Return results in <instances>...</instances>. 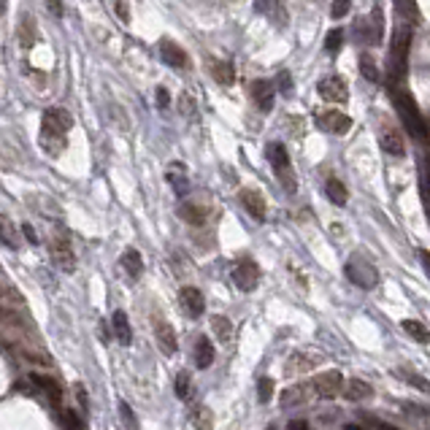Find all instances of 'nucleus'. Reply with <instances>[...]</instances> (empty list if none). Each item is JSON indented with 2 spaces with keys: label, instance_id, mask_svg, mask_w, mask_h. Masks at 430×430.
Here are the masks:
<instances>
[{
  "label": "nucleus",
  "instance_id": "1",
  "mask_svg": "<svg viewBox=\"0 0 430 430\" xmlns=\"http://www.w3.org/2000/svg\"><path fill=\"white\" fill-rule=\"evenodd\" d=\"M74 119L65 108H49L41 119V147L51 154H60L65 149V133L71 130Z\"/></svg>",
  "mask_w": 430,
  "mask_h": 430
},
{
  "label": "nucleus",
  "instance_id": "2",
  "mask_svg": "<svg viewBox=\"0 0 430 430\" xmlns=\"http://www.w3.org/2000/svg\"><path fill=\"white\" fill-rule=\"evenodd\" d=\"M395 106H398V114L404 117L406 127H408V130H411L417 138H428V125H425V119H422V114H420L417 103L411 101L408 95L395 92Z\"/></svg>",
  "mask_w": 430,
  "mask_h": 430
},
{
  "label": "nucleus",
  "instance_id": "3",
  "mask_svg": "<svg viewBox=\"0 0 430 430\" xmlns=\"http://www.w3.org/2000/svg\"><path fill=\"white\" fill-rule=\"evenodd\" d=\"M268 160H271V165L276 171L279 181L292 192L295 190V181H292V165H290V154L284 149V144H271L268 147Z\"/></svg>",
  "mask_w": 430,
  "mask_h": 430
},
{
  "label": "nucleus",
  "instance_id": "4",
  "mask_svg": "<svg viewBox=\"0 0 430 430\" xmlns=\"http://www.w3.org/2000/svg\"><path fill=\"white\" fill-rule=\"evenodd\" d=\"M408 41H411V33H408V30H398V33H395V44H392V54H390V78H392V81H398L401 74L406 71Z\"/></svg>",
  "mask_w": 430,
  "mask_h": 430
},
{
  "label": "nucleus",
  "instance_id": "5",
  "mask_svg": "<svg viewBox=\"0 0 430 430\" xmlns=\"http://www.w3.org/2000/svg\"><path fill=\"white\" fill-rule=\"evenodd\" d=\"M233 281L238 284V290H244V292H249L257 287V281H260V265L254 263L252 257H244V260H238L235 263V268H233Z\"/></svg>",
  "mask_w": 430,
  "mask_h": 430
},
{
  "label": "nucleus",
  "instance_id": "6",
  "mask_svg": "<svg viewBox=\"0 0 430 430\" xmlns=\"http://www.w3.org/2000/svg\"><path fill=\"white\" fill-rule=\"evenodd\" d=\"M317 125L322 127L325 133L344 135V133H349L352 119H349L344 111H338V108H328V111H320V114H317Z\"/></svg>",
  "mask_w": 430,
  "mask_h": 430
},
{
  "label": "nucleus",
  "instance_id": "7",
  "mask_svg": "<svg viewBox=\"0 0 430 430\" xmlns=\"http://www.w3.org/2000/svg\"><path fill=\"white\" fill-rule=\"evenodd\" d=\"M317 90H320V95H322L328 103H347L349 101V87H347V81H344L341 76L322 78V81L317 84Z\"/></svg>",
  "mask_w": 430,
  "mask_h": 430
},
{
  "label": "nucleus",
  "instance_id": "8",
  "mask_svg": "<svg viewBox=\"0 0 430 430\" xmlns=\"http://www.w3.org/2000/svg\"><path fill=\"white\" fill-rule=\"evenodd\" d=\"M311 387L322 398H336L341 392V387H344V374L341 371H325V374H320L317 379L311 381Z\"/></svg>",
  "mask_w": 430,
  "mask_h": 430
},
{
  "label": "nucleus",
  "instance_id": "9",
  "mask_svg": "<svg viewBox=\"0 0 430 430\" xmlns=\"http://www.w3.org/2000/svg\"><path fill=\"white\" fill-rule=\"evenodd\" d=\"M274 98H276V87H274V81H265V78L252 81V101L257 103L260 111L268 114V111L274 108Z\"/></svg>",
  "mask_w": 430,
  "mask_h": 430
},
{
  "label": "nucleus",
  "instance_id": "10",
  "mask_svg": "<svg viewBox=\"0 0 430 430\" xmlns=\"http://www.w3.org/2000/svg\"><path fill=\"white\" fill-rule=\"evenodd\" d=\"M154 338H157V347L163 349V354H171L176 352L179 341H176V330L171 328V322H165V320H160V322H154Z\"/></svg>",
  "mask_w": 430,
  "mask_h": 430
},
{
  "label": "nucleus",
  "instance_id": "11",
  "mask_svg": "<svg viewBox=\"0 0 430 430\" xmlns=\"http://www.w3.org/2000/svg\"><path fill=\"white\" fill-rule=\"evenodd\" d=\"M160 54H163V60H165L171 68H190L187 51L181 49L179 44H174V41H168V38L160 41Z\"/></svg>",
  "mask_w": 430,
  "mask_h": 430
},
{
  "label": "nucleus",
  "instance_id": "12",
  "mask_svg": "<svg viewBox=\"0 0 430 430\" xmlns=\"http://www.w3.org/2000/svg\"><path fill=\"white\" fill-rule=\"evenodd\" d=\"M30 381L38 387V392H44L54 406L63 404V387L57 384V379H51L47 374H30Z\"/></svg>",
  "mask_w": 430,
  "mask_h": 430
},
{
  "label": "nucleus",
  "instance_id": "13",
  "mask_svg": "<svg viewBox=\"0 0 430 430\" xmlns=\"http://www.w3.org/2000/svg\"><path fill=\"white\" fill-rule=\"evenodd\" d=\"M241 203H244V208L252 214V220H257V222L265 220L268 206H265V198H263L257 190H241Z\"/></svg>",
  "mask_w": 430,
  "mask_h": 430
},
{
  "label": "nucleus",
  "instance_id": "14",
  "mask_svg": "<svg viewBox=\"0 0 430 430\" xmlns=\"http://www.w3.org/2000/svg\"><path fill=\"white\" fill-rule=\"evenodd\" d=\"M51 254H54V260L63 271H74V249H71V241L65 235H57L51 241Z\"/></svg>",
  "mask_w": 430,
  "mask_h": 430
},
{
  "label": "nucleus",
  "instance_id": "15",
  "mask_svg": "<svg viewBox=\"0 0 430 430\" xmlns=\"http://www.w3.org/2000/svg\"><path fill=\"white\" fill-rule=\"evenodd\" d=\"M179 298H181V306H184V311H187L190 317H201L203 314L206 301H203V292L198 287H181Z\"/></svg>",
  "mask_w": 430,
  "mask_h": 430
},
{
  "label": "nucleus",
  "instance_id": "16",
  "mask_svg": "<svg viewBox=\"0 0 430 430\" xmlns=\"http://www.w3.org/2000/svg\"><path fill=\"white\" fill-rule=\"evenodd\" d=\"M379 144H381V149H384L387 154H392V157H404V154H406L404 133H398L395 127H387V130L381 133Z\"/></svg>",
  "mask_w": 430,
  "mask_h": 430
},
{
  "label": "nucleus",
  "instance_id": "17",
  "mask_svg": "<svg viewBox=\"0 0 430 430\" xmlns=\"http://www.w3.org/2000/svg\"><path fill=\"white\" fill-rule=\"evenodd\" d=\"M257 11L260 14H265L271 22H276L279 27L287 25V11H284V6L279 3V0H257Z\"/></svg>",
  "mask_w": 430,
  "mask_h": 430
},
{
  "label": "nucleus",
  "instance_id": "18",
  "mask_svg": "<svg viewBox=\"0 0 430 430\" xmlns=\"http://www.w3.org/2000/svg\"><path fill=\"white\" fill-rule=\"evenodd\" d=\"M111 325H114V336L122 347H130L133 344V330H130V320H127L125 311H114L111 317Z\"/></svg>",
  "mask_w": 430,
  "mask_h": 430
},
{
  "label": "nucleus",
  "instance_id": "19",
  "mask_svg": "<svg viewBox=\"0 0 430 430\" xmlns=\"http://www.w3.org/2000/svg\"><path fill=\"white\" fill-rule=\"evenodd\" d=\"M325 195H328V201L336 203V206H347V201H349V192H347L344 181H338L336 176H330L328 181H325Z\"/></svg>",
  "mask_w": 430,
  "mask_h": 430
},
{
  "label": "nucleus",
  "instance_id": "20",
  "mask_svg": "<svg viewBox=\"0 0 430 430\" xmlns=\"http://www.w3.org/2000/svg\"><path fill=\"white\" fill-rule=\"evenodd\" d=\"M211 76L217 84H222V87H230L233 81H235V71H233V63H225V60H217V63H211Z\"/></svg>",
  "mask_w": 430,
  "mask_h": 430
},
{
  "label": "nucleus",
  "instance_id": "21",
  "mask_svg": "<svg viewBox=\"0 0 430 430\" xmlns=\"http://www.w3.org/2000/svg\"><path fill=\"white\" fill-rule=\"evenodd\" d=\"M122 268H125L130 276H141L144 274V257H141V252L138 249H125V254H122Z\"/></svg>",
  "mask_w": 430,
  "mask_h": 430
},
{
  "label": "nucleus",
  "instance_id": "22",
  "mask_svg": "<svg viewBox=\"0 0 430 430\" xmlns=\"http://www.w3.org/2000/svg\"><path fill=\"white\" fill-rule=\"evenodd\" d=\"M195 363H198V368H208L214 363V344L206 336H201L195 344Z\"/></svg>",
  "mask_w": 430,
  "mask_h": 430
},
{
  "label": "nucleus",
  "instance_id": "23",
  "mask_svg": "<svg viewBox=\"0 0 430 430\" xmlns=\"http://www.w3.org/2000/svg\"><path fill=\"white\" fill-rule=\"evenodd\" d=\"M317 360H320V357H311V354L298 352L287 360V371H290V374H306V371H311V368L317 365Z\"/></svg>",
  "mask_w": 430,
  "mask_h": 430
},
{
  "label": "nucleus",
  "instance_id": "24",
  "mask_svg": "<svg viewBox=\"0 0 430 430\" xmlns=\"http://www.w3.org/2000/svg\"><path fill=\"white\" fill-rule=\"evenodd\" d=\"M349 401H368L371 395H374V387L368 384V381H360V379H352L347 384V392H344Z\"/></svg>",
  "mask_w": 430,
  "mask_h": 430
},
{
  "label": "nucleus",
  "instance_id": "25",
  "mask_svg": "<svg viewBox=\"0 0 430 430\" xmlns=\"http://www.w3.org/2000/svg\"><path fill=\"white\" fill-rule=\"evenodd\" d=\"M181 217L190 222V225H203L206 222V208L198 206V203H181Z\"/></svg>",
  "mask_w": 430,
  "mask_h": 430
},
{
  "label": "nucleus",
  "instance_id": "26",
  "mask_svg": "<svg viewBox=\"0 0 430 430\" xmlns=\"http://www.w3.org/2000/svg\"><path fill=\"white\" fill-rule=\"evenodd\" d=\"M401 328L414 338V341H420V344H428L430 341V333H428V328L422 325V322H417V320H404L401 322Z\"/></svg>",
  "mask_w": 430,
  "mask_h": 430
},
{
  "label": "nucleus",
  "instance_id": "27",
  "mask_svg": "<svg viewBox=\"0 0 430 430\" xmlns=\"http://www.w3.org/2000/svg\"><path fill=\"white\" fill-rule=\"evenodd\" d=\"M0 244H6V247H11V249H17L19 247V235H17V228L6 220V217H0Z\"/></svg>",
  "mask_w": 430,
  "mask_h": 430
},
{
  "label": "nucleus",
  "instance_id": "28",
  "mask_svg": "<svg viewBox=\"0 0 430 430\" xmlns=\"http://www.w3.org/2000/svg\"><path fill=\"white\" fill-rule=\"evenodd\" d=\"M381 41V11L377 8L368 19V30H365V44H379Z\"/></svg>",
  "mask_w": 430,
  "mask_h": 430
},
{
  "label": "nucleus",
  "instance_id": "29",
  "mask_svg": "<svg viewBox=\"0 0 430 430\" xmlns=\"http://www.w3.org/2000/svg\"><path fill=\"white\" fill-rule=\"evenodd\" d=\"M35 38H38V33H35L33 17H22V25H19V41H22V47H33Z\"/></svg>",
  "mask_w": 430,
  "mask_h": 430
},
{
  "label": "nucleus",
  "instance_id": "30",
  "mask_svg": "<svg viewBox=\"0 0 430 430\" xmlns=\"http://www.w3.org/2000/svg\"><path fill=\"white\" fill-rule=\"evenodd\" d=\"M192 428L195 430H211L214 428V420H211V411L206 406H198L192 411Z\"/></svg>",
  "mask_w": 430,
  "mask_h": 430
},
{
  "label": "nucleus",
  "instance_id": "31",
  "mask_svg": "<svg viewBox=\"0 0 430 430\" xmlns=\"http://www.w3.org/2000/svg\"><path fill=\"white\" fill-rule=\"evenodd\" d=\"M211 328H214V333H217L220 341H230V336H233V325H230L228 317H211Z\"/></svg>",
  "mask_w": 430,
  "mask_h": 430
},
{
  "label": "nucleus",
  "instance_id": "32",
  "mask_svg": "<svg viewBox=\"0 0 430 430\" xmlns=\"http://www.w3.org/2000/svg\"><path fill=\"white\" fill-rule=\"evenodd\" d=\"M306 390L304 384H298V387H290L284 395H281V406H292V404H304L306 401Z\"/></svg>",
  "mask_w": 430,
  "mask_h": 430
},
{
  "label": "nucleus",
  "instance_id": "33",
  "mask_svg": "<svg viewBox=\"0 0 430 430\" xmlns=\"http://www.w3.org/2000/svg\"><path fill=\"white\" fill-rule=\"evenodd\" d=\"M63 425L68 430H87L84 428V420L78 417V411H74V408H63Z\"/></svg>",
  "mask_w": 430,
  "mask_h": 430
},
{
  "label": "nucleus",
  "instance_id": "34",
  "mask_svg": "<svg viewBox=\"0 0 430 430\" xmlns=\"http://www.w3.org/2000/svg\"><path fill=\"white\" fill-rule=\"evenodd\" d=\"M360 74L368 78V81H379V71H377V63L365 54V57H360Z\"/></svg>",
  "mask_w": 430,
  "mask_h": 430
},
{
  "label": "nucleus",
  "instance_id": "35",
  "mask_svg": "<svg viewBox=\"0 0 430 430\" xmlns=\"http://www.w3.org/2000/svg\"><path fill=\"white\" fill-rule=\"evenodd\" d=\"M119 417H122V425H125V430H138V420H135L133 408H130L125 401L119 404Z\"/></svg>",
  "mask_w": 430,
  "mask_h": 430
},
{
  "label": "nucleus",
  "instance_id": "36",
  "mask_svg": "<svg viewBox=\"0 0 430 430\" xmlns=\"http://www.w3.org/2000/svg\"><path fill=\"white\" fill-rule=\"evenodd\" d=\"M176 395L181 401H187V398L192 395V381H190L187 374H179L176 377Z\"/></svg>",
  "mask_w": 430,
  "mask_h": 430
},
{
  "label": "nucleus",
  "instance_id": "37",
  "mask_svg": "<svg viewBox=\"0 0 430 430\" xmlns=\"http://www.w3.org/2000/svg\"><path fill=\"white\" fill-rule=\"evenodd\" d=\"M352 8V0H333V8H330V17L333 19H344Z\"/></svg>",
  "mask_w": 430,
  "mask_h": 430
},
{
  "label": "nucleus",
  "instance_id": "38",
  "mask_svg": "<svg viewBox=\"0 0 430 430\" xmlns=\"http://www.w3.org/2000/svg\"><path fill=\"white\" fill-rule=\"evenodd\" d=\"M257 390H260V401L265 404V401H271L274 398V379H260V384H257Z\"/></svg>",
  "mask_w": 430,
  "mask_h": 430
},
{
  "label": "nucleus",
  "instance_id": "39",
  "mask_svg": "<svg viewBox=\"0 0 430 430\" xmlns=\"http://www.w3.org/2000/svg\"><path fill=\"white\" fill-rule=\"evenodd\" d=\"M401 377H406V379L411 381L414 387H420V390L430 392V381L428 379H422V377H417V374H411V371H401Z\"/></svg>",
  "mask_w": 430,
  "mask_h": 430
},
{
  "label": "nucleus",
  "instance_id": "40",
  "mask_svg": "<svg viewBox=\"0 0 430 430\" xmlns=\"http://www.w3.org/2000/svg\"><path fill=\"white\" fill-rule=\"evenodd\" d=\"M341 41H344V35H341V30H330L328 33V51H336V49H341Z\"/></svg>",
  "mask_w": 430,
  "mask_h": 430
},
{
  "label": "nucleus",
  "instance_id": "41",
  "mask_svg": "<svg viewBox=\"0 0 430 430\" xmlns=\"http://www.w3.org/2000/svg\"><path fill=\"white\" fill-rule=\"evenodd\" d=\"M47 8H49V11L54 14V17H57V19L63 17V6H60V0H47Z\"/></svg>",
  "mask_w": 430,
  "mask_h": 430
},
{
  "label": "nucleus",
  "instance_id": "42",
  "mask_svg": "<svg viewBox=\"0 0 430 430\" xmlns=\"http://www.w3.org/2000/svg\"><path fill=\"white\" fill-rule=\"evenodd\" d=\"M287 430H308V422L306 420H290Z\"/></svg>",
  "mask_w": 430,
  "mask_h": 430
},
{
  "label": "nucleus",
  "instance_id": "43",
  "mask_svg": "<svg viewBox=\"0 0 430 430\" xmlns=\"http://www.w3.org/2000/svg\"><path fill=\"white\" fill-rule=\"evenodd\" d=\"M157 103H160V108H165V106H168V92H165L163 87L157 90Z\"/></svg>",
  "mask_w": 430,
  "mask_h": 430
},
{
  "label": "nucleus",
  "instance_id": "44",
  "mask_svg": "<svg viewBox=\"0 0 430 430\" xmlns=\"http://www.w3.org/2000/svg\"><path fill=\"white\" fill-rule=\"evenodd\" d=\"M371 425L379 430H398V428H392V425H387V422H381V420H371Z\"/></svg>",
  "mask_w": 430,
  "mask_h": 430
},
{
  "label": "nucleus",
  "instance_id": "45",
  "mask_svg": "<svg viewBox=\"0 0 430 430\" xmlns=\"http://www.w3.org/2000/svg\"><path fill=\"white\" fill-rule=\"evenodd\" d=\"M422 171H425V176H428V184H430V154H425V160H422Z\"/></svg>",
  "mask_w": 430,
  "mask_h": 430
},
{
  "label": "nucleus",
  "instance_id": "46",
  "mask_svg": "<svg viewBox=\"0 0 430 430\" xmlns=\"http://www.w3.org/2000/svg\"><path fill=\"white\" fill-rule=\"evenodd\" d=\"M420 260H422V265L428 268V274H430V252H425V249H422V252H420Z\"/></svg>",
  "mask_w": 430,
  "mask_h": 430
},
{
  "label": "nucleus",
  "instance_id": "47",
  "mask_svg": "<svg viewBox=\"0 0 430 430\" xmlns=\"http://www.w3.org/2000/svg\"><path fill=\"white\" fill-rule=\"evenodd\" d=\"M281 90L290 92V76H287V74H281Z\"/></svg>",
  "mask_w": 430,
  "mask_h": 430
},
{
  "label": "nucleus",
  "instance_id": "48",
  "mask_svg": "<svg viewBox=\"0 0 430 430\" xmlns=\"http://www.w3.org/2000/svg\"><path fill=\"white\" fill-rule=\"evenodd\" d=\"M22 230H25V235H27V238H30V241H35V230L30 228V225H25V228H22Z\"/></svg>",
  "mask_w": 430,
  "mask_h": 430
},
{
  "label": "nucleus",
  "instance_id": "49",
  "mask_svg": "<svg viewBox=\"0 0 430 430\" xmlns=\"http://www.w3.org/2000/svg\"><path fill=\"white\" fill-rule=\"evenodd\" d=\"M117 8H119V17H122V19H127V8H125V3H119Z\"/></svg>",
  "mask_w": 430,
  "mask_h": 430
},
{
  "label": "nucleus",
  "instance_id": "50",
  "mask_svg": "<svg viewBox=\"0 0 430 430\" xmlns=\"http://www.w3.org/2000/svg\"><path fill=\"white\" fill-rule=\"evenodd\" d=\"M344 430H365L363 425H354V422H349V425H344Z\"/></svg>",
  "mask_w": 430,
  "mask_h": 430
},
{
  "label": "nucleus",
  "instance_id": "51",
  "mask_svg": "<svg viewBox=\"0 0 430 430\" xmlns=\"http://www.w3.org/2000/svg\"><path fill=\"white\" fill-rule=\"evenodd\" d=\"M6 14V0H0V17Z\"/></svg>",
  "mask_w": 430,
  "mask_h": 430
},
{
  "label": "nucleus",
  "instance_id": "52",
  "mask_svg": "<svg viewBox=\"0 0 430 430\" xmlns=\"http://www.w3.org/2000/svg\"><path fill=\"white\" fill-rule=\"evenodd\" d=\"M0 298H3V284H0Z\"/></svg>",
  "mask_w": 430,
  "mask_h": 430
}]
</instances>
